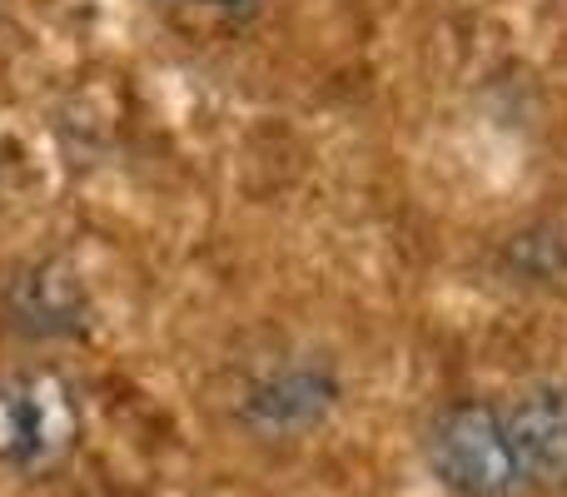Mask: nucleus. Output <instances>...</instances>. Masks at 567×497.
Here are the masks:
<instances>
[{
  "mask_svg": "<svg viewBox=\"0 0 567 497\" xmlns=\"http://www.w3.org/2000/svg\"><path fill=\"white\" fill-rule=\"evenodd\" d=\"M85 408L75 383L50 363L0 369V468L45 483L80 453Z\"/></svg>",
  "mask_w": 567,
  "mask_h": 497,
  "instance_id": "f257e3e1",
  "label": "nucleus"
},
{
  "mask_svg": "<svg viewBox=\"0 0 567 497\" xmlns=\"http://www.w3.org/2000/svg\"><path fill=\"white\" fill-rule=\"evenodd\" d=\"M423 463L453 497H533L513 458L503 408L488 398H453L423 428Z\"/></svg>",
  "mask_w": 567,
  "mask_h": 497,
  "instance_id": "f03ea898",
  "label": "nucleus"
},
{
  "mask_svg": "<svg viewBox=\"0 0 567 497\" xmlns=\"http://www.w3.org/2000/svg\"><path fill=\"white\" fill-rule=\"evenodd\" d=\"M339 398L343 379L323 353H279L239 383L235 418L239 428L265 443H293L323 428L339 408Z\"/></svg>",
  "mask_w": 567,
  "mask_h": 497,
  "instance_id": "7ed1b4c3",
  "label": "nucleus"
},
{
  "mask_svg": "<svg viewBox=\"0 0 567 497\" xmlns=\"http://www.w3.org/2000/svg\"><path fill=\"white\" fill-rule=\"evenodd\" d=\"M0 323L25 343H75L95 323V299L70 259L45 253V259L20 263L0 289Z\"/></svg>",
  "mask_w": 567,
  "mask_h": 497,
  "instance_id": "20e7f679",
  "label": "nucleus"
},
{
  "mask_svg": "<svg viewBox=\"0 0 567 497\" xmlns=\"http://www.w3.org/2000/svg\"><path fill=\"white\" fill-rule=\"evenodd\" d=\"M513 458L528 493H567V379H533L503 403Z\"/></svg>",
  "mask_w": 567,
  "mask_h": 497,
  "instance_id": "39448f33",
  "label": "nucleus"
},
{
  "mask_svg": "<svg viewBox=\"0 0 567 497\" xmlns=\"http://www.w3.org/2000/svg\"><path fill=\"white\" fill-rule=\"evenodd\" d=\"M508 263L518 269V279H558L567 273V239L558 229H528L508 239Z\"/></svg>",
  "mask_w": 567,
  "mask_h": 497,
  "instance_id": "423d86ee",
  "label": "nucleus"
},
{
  "mask_svg": "<svg viewBox=\"0 0 567 497\" xmlns=\"http://www.w3.org/2000/svg\"><path fill=\"white\" fill-rule=\"evenodd\" d=\"M179 6H195V10H215V15H229V20H245V15H255L265 0H179Z\"/></svg>",
  "mask_w": 567,
  "mask_h": 497,
  "instance_id": "0eeeda50",
  "label": "nucleus"
}]
</instances>
